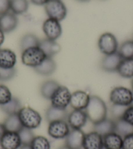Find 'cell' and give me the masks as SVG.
Here are the masks:
<instances>
[{"label":"cell","instance_id":"8992f818","mask_svg":"<svg viewBox=\"0 0 133 149\" xmlns=\"http://www.w3.org/2000/svg\"><path fill=\"white\" fill-rule=\"evenodd\" d=\"M98 47L103 54H112L118 52V42L112 33L106 32L100 36L98 41Z\"/></svg>","mask_w":133,"mask_h":149},{"label":"cell","instance_id":"7402d4cb","mask_svg":"<svg viewBox=\"0 0 133 149\" xmlns=\"http://www.w3.org/2000/svg\"><path fill=\"white\" fill-rule=\"evenodd\" d=\"M35 72L42 76H49L55 72L56 63L52 58L46 57L39 66L34 68Z\"/></svg>","mask_w":133,"mask_h":149},{"label":"cell","instance_id":"ba28073f","mask_svg":"<svg viewBox=\"0 0 133 149\" xmlns=\"http://www.w3.org/2000/svg\"><path fill=\"white\" fill-rule=\"evenodd\" d=\"M70 126L66 120H57L50 122L48 134L54 139H65L70 132Z\"/></svg>","mask_w":133,"mask_h":149},{"label":"cell","instance_id":"5bb4252c","mask_svg":"<svg viewBox=\"0 0 133 149\" xmlns=\"http://www.w3.org/2000/svg\"><path fill=\"white\" fill-rule=\"evenodd\" d=\"M22 145L18 132L6 131L0 139L1 149H18Z\"/></svg>","mask_w":133,"mask_h":149},{"label":"cell","instance_id":"2e32d148","mask_svg":"<svg viewBox=\"0 0 133 149\" xmlns=\"http://www.w3.org/2000/svg\"><path fill=\"white\" fill-rule=\"evenodd\" d=\"M103 137L96 132L93 131L85 135L83 149H103Z\"/></svg>","mask_w":133,"mask_h":149},{"label":"cell","instance_id":"4fadbf2b","mask_svg":"<svg viewBox=\"0 0 133 149\" xmlns=\"http://www.w3.org/2000/svg\"><path fill=\"white\" fill-rule=\"evenodd\" d=\"M122 60H123V58H121L118 52L112 54L105 55V56L101 61L100 67L103 70L106 72H115L118 70Z\"/></svg>","mask_w":133,"mask_h":149},{"label":"cell","instance_id":"5b68a950","mask_svg":"<svg viewBox=\"0 0 133 149\" xmlns=\"http://www.w3.org/2000/svg\"><path fill=\"white\" fill-rule=\"evenodd\" d=\"M45 12L50 18L62 21L67 15V9L62 0H49L44 5Z\"/></svg>","mask_w":133,"mask_h":149},{"label":"cell","instance_id":"f1b7e54d","mask_svg":"<svg viewBox=\"0 0 133 149\" xmlns=\"http://www.w3.org/2000/svg\"><path fill=\"white\" fill-rule=\"evenodd\" d=\"M29 8L28 0H10V10L16 15H22Z\"/></svg>","mask_w":133,"mask_h":149},{"label":"cell","instance_id":"d6986e66","mask_svg":"<svg viewBox=\"0 0 133 149\" xmlns=\"http://www.w3.org/2000/svg\"><path fill=\"white\" fill-rule=\"evenodd\" d=\"M39 47L44 52L46 56L48 58H52L54 56L59 53L61 50L60 45L56 41L48 38L41 40Z\"/></svg>","mask_w":133,"mask_h":149},{"label":"cell","instance_id":"d6a6232c","mask_svg":"<svg viewBox=\"0 0 133 149\" xmlns=\"http://www.w3.org/2000/svg\"><path fill=\"white\" fill-rule=\"evenodd\" d=\"M12 98L11 92L4 84H0V106L6 104Z\"/></svg>","mask_w":133,"mask_h":149},{"label":"cell","instance_id":"e0dca14e","mask_svg":"<svg viewBox=\"0 0 133 149\" xmlns=\"http://www.w3.org/2000/svg\"><path fill=\"white\" fill-rule=\"evenodd\" d=\"M17 63V55L12 50L0 49V68L10 69Z\"/></svg>","mask_w":133,"mask_h":149},{"label":"cell","instance_id":"52a82bcc","mask_svg":"<svg viewBox=\"0 0 133 149\" xmlns=\"http://www.w3.org/2000/svg\"><path fill=\"white\" fill-rule=\"evenodd\" d=\"M71 94L72 93L67 88L60 85L50 99L51 105L56 108L66 109L68 106L70 105Z\"/></svg>","mask_w":133,"mask_h":149},{"label":"cell","instance_id":"f546056e","mask_svg":"<svg viewBox=\"0 0 133 149\" xmlns=\"http://www.w3.org/2000/svg\"><path fill=\"white\" fill-rule=\"evenodd\" d=\"M118 52L123 59L133 58V40L123 42L119 47Z\"/></svg>","mask_w":133,"mask_h":149},{"label":"cell","instance_id":"7dc6e473","mask_svg":"<svg viewBox=\"0 0 133 149\" xmlns=\"http://www.w3.org/2000/svg\"><path fill=\"white\" fill-rule=\"evenodd\" d=\"M132 105H133V104H132Z\"/></svg>","mask_w":133,"mask_h":149},{"label":"cell","instance_id":"d4e9b609","mask_svg":"<svg viewBox=\"0 0 133 149\" xmlns=\"http://www.w3.org/2000/svg\"><path fill=\"white\" fill-rule=\"evenodd\" d=\"M121 77L126 79L133 78V58L123 59L117 70Z\"/></svg>","mask_w":133,"mask_h":149},{"label":"cell","instance_id":"7bdbcfd3","mask_svg":"<svg viewBox=\"0 0 133 149\" xmlns=\"http://www.w3.org/2000/svg\"><path fill=\"white\" fill-rule=\"evenodd\" d=\"M60 149H70L68 147H66V146L65 145L64 146H63V147H61Z\"/></svg>","mask_w":133,"mask_h":149},{"label":"cell","instance_id":"ffe728a7","mask_svg":"<svg viewBox=\"0 0 133 149\" xmlns=\"http://www.w3.org/2000/svg\"><path fill=\"white\" fill-rule=\"evenodd\" d=\"M115 121L107 118L94 124V131L103 137L110 134L112 132H115Z\"/></svg>","mask_w":133,"mask_h":149},{"label":"cell","instance_id":"4316f807","mask_svg":"<svg viewBox=\"0 0 133 149\" xmlns=\"http://www.w3.org/2000/svg\"><path fill=\"white\" fill-rule=\"evenodd\" d=\"M22 107L20 101L15 97H12L11 100L6 104L0 106L1 110L7 115L18 114Z\"/></svg>","mask_w":133,"mask_h":149},{"label":"cell","instance_id":"f6af8a7d","mask_svg":"<svg viewBox=\"0 0 133 149\" xmlns=\"http://www.w3.org/2000/svg\"><path fill=\"white\" fill-rule=\"evenodd\" d=\"M131 88H132V91L133 92V78L132 79V81H131Z\"/></svg>","mask_w":133,"mask_h":149},{"label":"cell","instance_id":"cb8c5ba5","mask_svg":"<svg viewBox=\"0 0 133 149\" xmlns=\"http://www.w3.org/2000/svg\"><path fill=\"white\" fill-rule=\"evenodd\" d=\"M60 84L54 80H48L44 82L41 86V94L42 96L46 100L51 99L55 92Z\"/></svg>","mask_w":133,"mask_h":149},{"label":"cell","instance_id":"60d3db41","mask_svg":"<svg viewBox=\"0 0 133 149\" xmlns=\"http://www.w3.org/2000/svg\"><path fill=\"white\" fill-rule=\"evenodd\" d=\"M5 41V33L0 29V47L1 46Z\"/></svg>","mask_w":133,"mask_h":149},{"label":"cell","instance_id":"9a60e30c","mask_svg":"<svg viewBox=\"0 0 133 149\" xmlns=\"http://www.w3.org/2000/svg\"><path fill=\"white\" fill-rule=\"evenodd\" d=\"M18 24L17 16L12 12H8L0 16V29L4 33H10L17 28Z\"/></svg>","mask_w":133,"mask_h":149},{"label":"cell","instance_id":"30bf717a","mask_svg":"<svg viewBox=\"0 0 133 149\" xmlns=\"http://www.w3.org/2000/svg\"><path fill=\"white\" fill-rule=\"evenodd\" d=\"M87 114L85 110H74L68 114L66 122L71 129H82L86 124Z\"/></svg>","mask_w":133,"mask_h":149},{"label":"cell","instance_id":"1f68e13d","mask_svg":"<svg viewBox=\"0 0 133 149\" xmlns=\"http://www.w3.org/2000/svg\"><path fill=\"white\" fill-rule=\"evenodd\" d=\"M18 134H19L22 144L30 145L35 137L32 130L24 127L18 132Z\"/></svg>","mask_w":133,"mask_h":149},{"label":"cell","instance_id":"603a6c76","mask_svg":"<svg viewBox=\"0 0 133 149\" xmlns=\"http://www.w3.org/2000/svg\"><path fill=\"white\" fill-rule=\"evenodd\" d=\"M3 124L8 132H18L23 127L18 114L8 115Z\"/></svg>","mask_w":133,"mask_h":149},{"label":"cell","instance_id":"484cf974","mask_svg":"<svg viewBox=\"0 0 133 149\" xmlns=\"http://www.w3.org/2000/svg\"><path fill=\"white\" fill-rule=\"evenodd\" d=\"M40 40L33 33H28L24 36L20 40V49L23 52L28 49L31 47H39Z\"/></svg>","mask_w":133,"mask_h":149},{"label":"cell","instance_id":"d590c367","mask_svg":"<svg viewBox=\"0 0 133 149\" xmlns=\"http://www.w3.org/2000/svg\"><path fill=\"white\" fill-rule=\"evenodd\" d=\"M121 118L133 126V105L127 107Z\"/></svg>","mask_w":133,"mask_h":149},{"label":"cell","instance_id":"7a4b0ae2","mask_svg":"<svg viewBox=\"0 0 133 149\" xmlns=\"http://www.w3.org/2000/svg\"><path fill=\"white\" fill-rule=\"evenodd\" d=\"M22 126L34 130L41 126L42 117L38 111L30 107H22L18 113Z\"/></svg>","mask_w":133,"mask_h":149},{"label":"cell","instance_id":"6da1fadb","mask_svg":"<svg viewBox=\"0 0 133 149\" xmlns=\"http://www.w3.org/2000/svg\"><path fill=\"white\" fill-rule=\"evenodd\" d=\"M85 111L89 121L95 124L107 118V106L97 95H91Z\"/></svg>","mask_w":133,"mask_h":149},{"label":"cell","instance_id":"277c9868","mask_svg":"<svg viewBox=\"0 0 133 149\" xmlns=\"http://www.w3.org/2000/svg\"><path fill=\"white\" fill-rule=\"evenodd\" d=\"M46 58V55L39 47H31L24 50L21 56L24 64L33 68L39 66Z\"/></svg>","mask_w":133,"mask_h":149},{"label":"cell","instance_id":"ee69618b","mask_svg":"<svg viewBox=\"0 0 133 149\" xmlns=\"http://www.w3.org/2000/svg\"><path fill=\"white\" fill-rule=\"evenodd\" d=\"M77 1H80V2H87V1H89V0H77Z\"/></svg>","mask_w":133,"mask_h":149},{"label":"cell","instance_id":"8d00e7d4","mask_svg":"<svg viewBox=\"0 0 133 149\" xmlns=\"http://www.w3.org/2000/svg\"><path fill=\"white\" fill-rule=\"evenodd\" d=\"M122 149H133V133L123 137Z\"/></svg>","mask_w":133,"mask_h":149},{"label":"cell","instance_id":"8fae6325","mask_svg":"<svg viewBox=\"0 0 133 149\" xmlns=\"http://www.w3.org/2000/svg\"><path fill=\"white\" fill-rule=\"evenodd\" d=\"M85 135L82 129H72L65 138V145L70 149L83 148Z\"/></svg>","mask_w":133,"mask_h":149},{"label":"cell","instance_id":"f35d334b","mask_svg":"<svg viewBox=\"0 0 133 149\" xmlns=\"http://www.w3.org/2000/svg\"><path fill=\"white\" fill-rule=\"evenodd\" d=\"M33 4L36 5H44L49 0H30Z\"/></svg>","mask_w":133,"mask_h":149},{"label":"cell","instance_id":"836d02e7","mask_svg":"<svg viewBox=\"0 0 133 149\" xmlns=\"http://www.w3.org/2000/svg\"><path fill=\"white\" fill-rule=\"evenodd\" d=\"M17 74V70L15 68L10 69L0 68V81H7L14 78Z\"/></svg>","mask_w":133,"mask_h":149},{"label":"cell","instance_id":"3957f363","mask_svg":"<svg viewBox=\"0 0 133 149\" xmlns=\"http://www.w3.org/2000/svg\"><path fill=\"white\" fill-rule=\"evenodd\" d=\"M110 101L112 105L129 107L133 104V92L128 88L115 87L110 94Z\"/></svg>","mask_w":133,"mask_h":149},{"label":"cell","instance_id":"83f0119b","mask_svg":"<svg viewBox=\"0 0 133 149\" xmlns=\"http://www.w3.org/2000/svg\"><path fill=\"white\" fill-rule=\"evenodd\" d=\"M116 128L115 132L123 137L133 133V126L124 120L123 118L115 120Z\"/></svg>","mask_w":133,"mask_h":149},{"label":"cell","instance_id":"74e56055","mask_svg":"<svg viewBox=\"0 0 133 149\" xmlns=\"http://www.w3.org/2000/svg\"><path fill=\"white\" fill-rule=\"evenodd\" d=\"M10 0H0V16L9 12Z\"/></svg>","mask_w":133,"mask_h":149},{"label":"cell","instance_id":"e575fe53","mask_svg":"<svg viewBox=\"0 0 133 149\" xmlns=\"http://www.w3.org/2000/svg\"><path fill=\"white\" fill-rule=\"evenodd\" d=\"M127 107H125V106L112 105L111 109V113L113 117H114L116 120L121 118L125 113V111L126 110Z\"/></svg>","mask_w":133,"mask_h":149},{"label":"cell","instance_id":"7c38bea8","mask_svg":"<svg viewBox=\"0 0 133 149\" xmlns=\"http://www.w3.org/2000/svg\"><path fill=\"white\" fill-rule=\"evenodd\" d=\"M90 95L83 90H77L72 93L70 106L74 110H85L88 105Z\"/></svg>","mask_w":133,"mask_h":149},{"label":"cell","instance_id":"44dd1931","mask_svg":"<svg viewBox=\"0 0 133 149\" xmlns=\"http://www.w3.org/2000/svg\"><path fill=\"white\" fill-rule=\"evenodd\" d=\"M68 113L66 109L56 108L50 105L47 109L45 114L46 120L48 123L57 120H66Z\"/></svg>","mask_w":133,"mask_h":149},{"label":"cell","instance_id":"ac0fdd59","mask_svg":"<svg viewBox=\"0 0 133 149\" xmlns=\"http://www.w3.org/2000/svg\"><path fill=\"white\" fill-rule=\"evenodd\" d=\"M123 137L116 132L103 137V145L105 149H122Z\"/></svg>","mask_w":133,"mask_h":149},{"label":"cell","instance_id":"4dcf8cb0","mask_svg":"<svg viewBox=\"0 0 133 149\" xmlns=\"http://www.w3.org/2000/svg\"><path fill=\"white\" fill-rule=\"evenodd\" d=\"M31 149H50L51 145L50 141L46 137L41 135L35 136L32 142L31 143Z\"/></svg>","mask_w":133,"mask_h":149},{"label":"cell","instance_id":"9c48e42d","mask_svg":"<svg viewBox=\"0 0 133 149\" xmlns=\"http://www.w3.org/2000/svg\"><path fill=\"white\" fill-rule=\"evenodd\" d=\"M43 30L46 38L56 41L62 34V27L58 20L48 18L42 24Z\"/></svg>","mask_w":133,"mask_h":149},{"label":"cell","instance_id":"bcb514c9","mask_svg":"<svg viewBox=\"0 0 133 149\" xmlns=\"http://www.w3.org/2000/svg\"><path fill=\"white\" fill-rule=\"evenodd\" d=\"M0 149H1V147H0Z\"/></svg>","mask_w":133,"mask_h":149},{"label":"cell","instance_id":"b9f144b4","mask_svg":"<svg viewBox=\"0 0 133 149\" xmlns=\"http://www.w3.org/2000/svg\"><path fill=\"white\" fill-rule=\"evenodd\" d=\"M18 149H31V147L30 145L22 144Z\"/></svg>","mask_w":133,"mask_h":149},{"label":"cell","instance_id":"ab89813d","mask_svg":"<svg viewBox=\"0 0 133 149\" xmlns=\"http://www.w3.org/2000/svg\"><path fill=\"white\" fill-rule=\"evenodd\" d=\"M5 132H6V130H5V126H4L3 124L0 123V139H1L2 136L3 135V134L5 133Z\"/></svg>","mask_w":133,"mask_h":149}]
</instances>
